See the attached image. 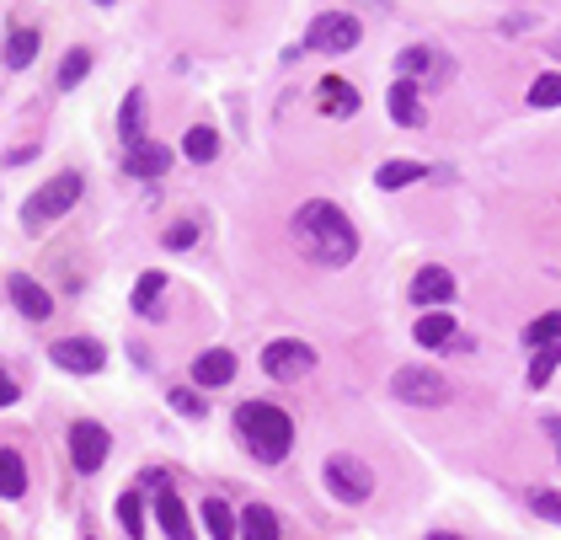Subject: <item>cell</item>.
Listing matches in <instances>:
<instances>
[{
	"label": "cell",
	"instance_id": "29",
	"mask_svg": "<svg viewBox=\"0 0 561 540\" xmlns=\"http://www.w3.org/2000/svg\"><path fill=\"white\" fill-rule=\"evenodd\" d=\"M529 107H561V75L545 70L535 86H529Z\"/></svg>",
	"mask_w": 561,
	"mask_h": 540
},
{
	"label": "cell",
	"instance_id": "13",
	"mask_svg": "<svg viewBox=\"0 0 561 540\" xmlns=\"http://www.w3.org/2000/svg\"><path fill=\"white\" fill-rule=\"evenodd\" d=\"M412 300L428 305V311L449 305V300H455V273H449V268H423V273L412 279Z\"/></svg>",
	"mask_w": 561,
	"mask_h": 540
},
{
	"label": "cell",
	"instance_id": "14",
	"mask_svg": "<svg viewBox=\"0 0 561 540\" xmlns=\"http://www.w3.org/2000/svg\"><path fill=\"white\" fill-rule=\"evenodd\" d=\"M155 524L166 530V540H193V524H187V508L177 498V487L155 492Z\"/></svg>",
	"mask_w": 561,
	"mask_h": 540
},
{
	"label": "cell",
	"instance_id": "18",
	"mask_svg": "<svg viewBox=\"0 0 561 540\" xmlns=\"http://www.w3.org/2000/svg\"><path fill=\"white\" fill-rule=\"evenodd\" d=\"M412 337H417L423 348H449V343H455V316H444V311H428V316H417Z\"/></svg>",
	"mask_w": 561,
	"mask_h": 540
},
{
	"label": "cell",
	"instance_id": "32",
	"mask_svg": "<svg viewBox=\"0 0 561 540\" xmlns=\"http://www.w3.org/2000/svg\"><path fill=\"white\" fill-rule=\"evenodd\" d=\"M171 407H177L182 418H204L209 401H198V391H187V385H182V391H171Z\"/></svg>",
	"mask_w": 561,
	"mask_h": 540
},
{
	"label": "cell",
	"instance_id": "27",
	"mask_svg": "<svg viewBox=\"0 0 561 540\" xmlns=\"http://www.w3.org/2000/svg\"><path fill=\"white\" fill-rule=\"evenodd\" d=\"M86 70H91V54L86 49H70L65 65H59V91H75V86L86 81Z\"/></svg>",
	"mask_w": 561,
	"mask_h": 540
},
{
	"label": "cell",
	"instance_id": "15",
	"mask_svg": "<svg viewBox=\"0 0 561 540\" xmlns=\"http://www.w3.org/2000/svg\"><path fill=\"white\" fill-rule=\"evenodd\" d=\"M385 102H391V118L401 129H417V123H423V91H417V81H396Z\"/></svg>",
	"mask_w": 561,
	"mask_h": 540
},
{
	"label": "cell",
	"instance_id": "9",
	"mask_svg": "<svg viewBox=\"0 0 561 540\" xmlns=\"http://www.w3.org/2000/svg\"><path fill=\"white\" fill-rule=\"evenodd\" d=\"M49 359L59 369H70V375H97V369L107 364V348L91 343V337H59V343L49 348Z\"/></svg>",
	"mask_w": 561,
	"mask_h": 540
},
{
	"label": "cell",
	"instance_id": "20",
	"mask_svg": "<svg viewBox=\"0 0 561 540\" xmlns=\"http://www.w3.org/2000/svg\"><path fill=\"white\" fill-rule=\"evenodd\" d=\"M321 107L332 118H353L358 113V91L348 81H337V75H326V81H321Z\"/></svg>",
	"mask_w": 561,
	"mask_h": 540
},
{
	"label": "cell",
	"instance_id": "34",
	"mask_svg": "<svg viewBox=\"0 0 561 540\" xmlns=\"http://www.w3.org/2000/svg\"><path fill=\"white\" fill-rule=\"evenodd\" d=\"M193 241H198V225H193V220H182V225L166 230V246H171V252H187Z\"/></svg>",
	"mask_w": 561,
	"mask_h": 540
},
{
	"label": "cell",
	"instance_id": "28",
	"mask_svg": "<svg viewBox=\"0 0 561 540\" xmlns=\"http://www.w3.org/2000/svg\"><path fill=\"white\" fill-rule=\"evenodd\" d=\"M118 524H123V535H145V503H139V492H123L118 498Z\"/></svg>",
	"mask_w": 561,
	"mask_h": 540
},
{
	"label": "cell",
	"instance_id": "2",
	"mask_svg": "<svg viewBox=\"0 0 561 540\" xmlns=\"http://www.w3.org/2000/svg\"><path fill=\"white\" fill-rule=\"evenodd\" d=\"M236 434L246 439V450H252L262 466H278V460L289 455V444H294V418L284 407H273V401H241L236 407Z\"/></svg>",
	"mask_w": 561,
	"mask_h": 540
},
{
	"label": "cell",
	"instance_id": "12",
	"mask_svg": "<svg viewBox=\"0 0 561 540\" xmlns=\"http://www.w3.org/2000/svg\"><path fill=\"white\" fill-rule=\"evenodd\" d=\"M236 380V353L230 348H204L193 359V385H204V391H220V385Z\"/></svg>",
	"mask_w": 561,
	"mask_h": 540
},
{
	"label": "cell",
	"instance_id": "30",
	"mask_svg": "<svg viewBox=\"0 0 561 540\" xmlns=\"http://www.w3.org/2000/svg\"><path fill=\"white\" fill-rule=\"evenodd\" d=\"M428 65H433V49H401V59H396L401 81H417V75H428Z\"/></svg>",
	"mask_w": 561,
	"mask_h": 540
},
{
	"label": "cell",
	"instance_id": "16",
	"mask_svg": "<svg viewBox=\"0 0 561 540\" xmlns=\"http://www.w3.org/2000/svg\"><path fill=\"white\" fill-rule=\"evenodd\" d=\"M236 530L246 540H278V514H273L268 503H246L241 519H236Z\"/></svg>",
	"mask_w": 561,
	"mask_h": 540
},
{
	"label": "cell",
	"instance_id": "19",
	"mask_svg": "<svg viewBox=\"0 0 561 540\" xmlns=\"http://www.w3.org/2000/svg\"><path fill=\"white\" fill-rule=\"evenodd\" d=\"M423 177H428L423 161H385L380 172H374V188L396 193V188H412V182H423Z\"/></svg>",
	"mask_w": 561,
	"mask_h": 540
},
{
	"label": "cell",
	"instance_id": "17",
	"mask_svg": "<svg viewBox=\"0 0 561 540\" xmlns=\"http://www.w3.org/2000/svg\"><path fill=\"white\" fill-rule=\"evenodd\" d=\"M118 134H123V150L145 140V91H129L118 107Z\"/></svg>",
	"mask_w": 561,
	"mask_h": 540
},
{
	"label": "cell",
	"instance_id": "33",
	"mask_svg": "<svg viewBox=\"0 0 561 540\" xmlns=\"http://www.w3.org/2000/svg\"><path fill=\"white\" fill-rule=\"evenodd\" d=\"M529 508H535L540 519H551V524H561V492H535L529 498Z\"/></svg>",
	"mask_w": 561,
	"mask_h": 540
},
{
	"label": "cell",
	"instance_id": "26",
	"mask_svg": "<svg viewBox=\"0 0 561 540\" xmlns=\"http://www.w3.org/2000/svg\"><path fill=\"white\" fill-rule=\"evenodd\" d=\"M161 289H166V273H145V279L134 284V316H150L155 311V300H161Z\"/></svg>",
	"mask_w": 561,
	"mask_h": 540
},
{
	"label": "cell",
	"instance_id": "3",
	"mask_svg": "<svg viewBox=\"0 0 561 540\" xmlns=\"http://www.w3.org/2000/svg\"><path fill=\"white\" fill-rule=\"evenodd\" d=\"M81 172H59L54 182H43V188L22 204V225L27 230H38V225H49V220H59V214H70L75 204H81Z\"/></svg>",
	"mask_w": 561,
	"mask_h": 540
},
{
	"label": "cell",
	"instance_id": "35",
	"mask_svg": "<svg viewBox=\"0 0 561 540\" xmlns=\"http://www.w3.org/2000/svg\"><path fill=\"white\" fill-rule=\"evenodd\" d=\"M22 391H17V380L6 375V369H0V407H11V401H17Z\"/></svg>",
	"mask_w": 561,
	"mask_h": 540
},
{
	"label": "cell",
	"instance_id": "23",
	"mask_svg": "<svg viewBox=\"0 0 561 540\" xmlns=\"http://www.w3.org/2000/svg\"><path fill=\"white\" fill-rule=\"evenodd\" d=\"M204 530L214 540H236V514H230L225 498H204Z\"/></svg>",
	"mask_w": 561,
	"mask_h": 540
},
{
	"label": "cell",
	"instance_id": "25",
	"mask_svg": "<svg viewBox=\"0 0 561 540\" xmlns=\"http://www.w3.org/2000/svg\"><path fill=\"white\" fill-rule=\"evenodd\" d=\"M524 343H529V348H561V311L529 321V327H524Z\"/></svg>",
	"mask_w": 561,
	"mask_h": 540
},
{
	"label": "cell",
	"instance_id": "36",
	"mask_svg": "<svg viewBox=\"0 0 561 540\" xmlns=\"http://www.w3.org/2000/svg\"><path fill=\"white\" fill-rule=\"evenodd\" d=\"M545 434H551V439H561V418H545ZM556 455H561V444H556Z\"/></svg>",
	"mask_w": 561,
	"mask_h": 540
},
{
	"label": "cell",
	"instance_id": "31",
	"mask_svg": "<svg viewBox=\"0 0 561 540\" xmlns=\"http://www.w3.org/2000/svg\"><path fill=\"white\" fill-rule=\"evenodd\" d=\"M556 364H561V348H540V353H535V364H529V385L540 391V385L556 375Z\"/></svg>",
	"mask_w": 561,
	"mask_h": 540
},
{
	"label": "cell",
	"instance_id": "24",
	"mask_svg": "<svg viewBox=\"0 0 561 540\" xmlns=\"http://www.w3.org/2000/svg\"><path fill=\"white\" fill-rule=\"evenodd\" d=\"M182 156H187V161H198V166H204V161H214V156H220V134H214V129H204V123H198V129H187V140H182Z\"/></svg>",
	"mask_w": 561,
	"mask_h": 540
},
{
	"label": "cell",
	"instance_id": "7",
	"mask_svg": "<svg viewBox=\"0 0 561 540\" xmlns=\"http://www.w3.org/2000/svg\"><path fill=\"white\" fill-rule=\"evenodd\" d=\"M353 43H358V17H353V11H321V17H310L305 49H316V54H348Z\"/></svg>",
	"mask_w": 561,
	"mask_h": 540
},
{
	"label": "cell",
	"instance_id": "21",
	"mask_svg": "<svg viewBox=\"0 0 561 540\" xmlns=\"http://www.w3.org/2000/svg\"><path fill=\"white\" fill-rule=\"evenodd\" d=\"M38 27H17V33H11L6 38V65L11 70H27V65H33V59H38Z\"/></svg>",
	"mask_w": 561,
	"mask_h": 540
},
{
	"label": "cell",
	"instance_id": "37",
	"mask_svg": "<svg viewBox=\"0 0 561 540\" xmlns=\"http://www.w3.org/2000/svg\"><path fill=\"white\" fill-rule=\"evenodd\" d=\"M428 540H460V535H449V530H439V535H428Z\"/></svg>",
	"mask_w": 561,
	"mask_h": 540
},
{
	"label": "cell",
	"instance_id": "8",
	"mask_svg": "<svg viewBox=\"0 0 561 540\" xmlns=\"http://www.w3.org/2000/svg\"><path fill=\"white\" fill-rule=\"evenodd\" d=\"M107 450H113V439H107V428H102V423H91V418L70 423V460H75V471H81V476L102 471Z\"/></svg>",
	"mask_w": 561,
	"mask_h": 540
},
{
	"label": "cell",
	"instance_id": "4",
	"mask_svg": "<svg viewBox=\"0 0 561 540\" xmlns=\"http://www.w3.org/2000/svg\"><path fill=\"white\" fill-rule=\"evenodd\" d=\"M391 396L407 401V407H444L455 391H449V380L439 375V369L407 364V369H396V375H391Z\"/></svg>",
	"mask_w": 561,
	"mask_h": 540
},
{
	"label": "cell",
	"instance_id": "5",
	"mask_svg": "<svg viewBox=\"0 0 561 540\" xmlns=\"http://www.w3.org/2000/svg\"><path fill=\"white\" fill-rule=\"evenodd\" d=\"M326 492H332L337 503H369L374 471L353 455H326Z\"/></svg>",
	"mask_w": 561,
	"mask_h": 540
},
{
	"label": "cell",
	"instance_id": "1",
	"mask_svg": "<svg viewBox=\"0 0 561 540\" xmlns=\"http://www.w3.org/2000/svg\"><path fill=\"white\" fill-rule=\"evenodd\" d=\"M289 230H294V246H300L316 268H348L353 252H358L353 220L337 204H326V198H310V204L294 209V225Z\"/></svg>",
	"mask_w": 561,
	"mask_h": 540
},
{
	"label": "cell",
	"instance_id": "22",
	"mask_svg": "<svg viewBox=\"0 0 561 540\" xmlns=\"http://www.w3.org/2000/svg\"><path fill=\"white\" fill-rule=\"evenodd\" d=\"M22 492H27V466H22V455H17V450H0V498L17 503Z\"/></svg>",
	"mask_w": 561,
	"mask_h": 540
},
{
	"label": "cell",
	"instance_id": "10",
	"mask_svg": "<svg viewBox=\"0 0 561 540\" xmlns=\"http://www.w3.org/2000/svg\"><path fill=\"white\" fill-rule=\"evenodd\" d=\"M6 295H11V305H17L27 321H49V316H54V295H49L43 284H33L27 273H11V279H6Z\"/></svg>",
	"mask_w": 561,
	"mask_h": 540
},
{
	"label": "cell",
	"instance_id": "6",
	"mask_svg": "<svg viewBox=\"0 0 561 540\" xmlns=\"http://www.w3.org/2000/svg\"><path fill=\"white\" fill-rule=\"evenodd\" d=\"M316 369V348L310 343H300V337H278V343H268L262 348V375L268 380H300V375H310Z\"/></svg>",
	"mask_w": 561,
	"mask_h": 540
},
{
	"label": "cell",
	"instance_id": "11",
	"mask_svg": "<svg viewBox=\"0 0 561 540\" xmlns=\"http://www.w3.org/2000/svg\"><path fill=\"white\" fill-rule=\"evenodd\" d=\"M166 166H171V150L155 145V140H139V145L123 150V177L155 182V177H166Z\"/></svg>",
	"mask_w": 561,
	"mask_h": 540
}]
</instances>
